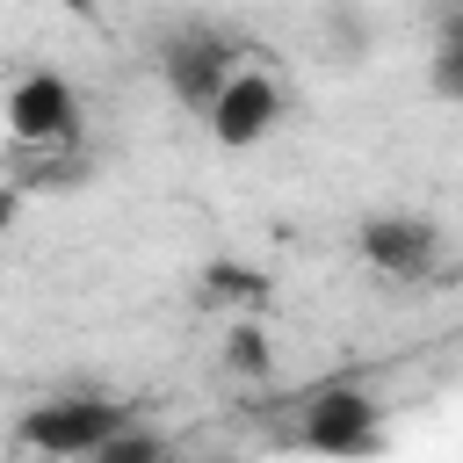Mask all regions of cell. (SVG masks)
Returning a JSON list of instances; mask_svg holds the SVG:
<instances>
[{
	"label": "cell",
	"instance_id": "7a4b0ae2",
	"mask_svg": "<svg viewBox=\"0 0 463 463\" xmlns=\"http://www.w3.org/2000/svg\"><path fill=\"white\" fill-rule=\"evenodd\" d=\"M232 72H239V51H232V36L210 29V22H181V29L159 43V80H166L174 101L195 109V116H210V101L224 94Z\"/></svg>",
	"mask_w": 463,
	"mask_h": 463
},
{
	"label": "cell",
	"instance_id": "8fae6325",
	"mask_svg": "<svg viewBox=\"0 0 463 463\" xmlns=\"http://www.w3.org/2000/svg\"><path fill=\"white\" fill-rule=\"evenodd\" d=\"M14 210H22V188H0V232L14 224Z\"/></svg>",
	"mask_w": 463,
	"mask_h": 463
},
{
	"label": "cell",
	"instance_id": "5b68a950",
	"mask_svg": "<svg viewBox=\"0 0 463 463\" xmlns=\"http://www.w3.org/2000/svg\"><path fill=\"white\" fill-rule=\"evenodd\" d=\"M354 253L391 282H427L441 268V224L420 210H376L354 224Z\"/></svg>",
	"mask_w": 463,
	"mask_h": 463
},
{
	"label": "cell",
	"instance_id": "30bf717a",
	"mask_svg": "<svg viewBox=\"0 0 463 463\" xmlns=\"http://www.w3.org/2000/svg\"><path fill=\"white\" fill-rule=\"evenodd\" d=\"M166 456V434H152V427H116L109 441H101V463H159Z\"/></svg>",
	"mask_w": 463,
	"mask_h": 463
},
{
	"label": "cell",
	"instance_id": "ba28073f",
	"mask_svg": "<svg viewBox=\"0 0 463 463\" xmlns=\"http://www.w3.org/2000/svg\"><path fill=\"white\" fill-rule=\"evenodd\" d=\"M224 369H232V376H246V383H260V376L275 369L268 326H260L253 311H232V326H224Z\"/></svg>",
	"mask_w": 463,
	"mask_h": 463
},
{
	"label": "cell",
	"instance_id": "8992f818",
	"mask_svg": "<svg viewBox=\"0 0 463 463\" xmlns=\"http://www.w3.org/2000/svg\"><path fill=\"white\" fill-rule=\"evenodd\" d=\"M210 137L224 145V152H246V145H260L275 123H282V80L275 72H260V65H239L232 80H224V94L210 101Z\"/></svg>",
	"mask_w": 463,
	"mask_h": 463
},
{
	"label": "cell",
	"instance_id": "52a82bcc",
	"mask_svg": "<svg viewBox=\"0 0 463 463\" xmlns=\"http://www.w3.org/2000/svg\"><path fill=\"white\" fill-rule=\"evenodd\" d=\"M268 268H253V260H210L203 268V304L210 311H260L268 304Z\"/></svg>",
	"mask_w": 463,
	"mask_h": 463
},
{
	"label": "cell",
	"instance_id": "277c9868",
	"mask_svg": "<svg viewBox=\"0 0 463 463\" xmlns=\"http://www.w3.org/2000/svg\"><path fill=\"white\" fill-rule=\"evenodd\" d=\"M383 405L362 391V383H333L304 405V420L289 427L297 449H318V456H376L383 449Z\"/></svg>",
	"mask_w": 463,
	"mask_h": 463
},
{
	"label": "cell",
	"instance_id": "9c48e42d",
	"mask_svg": "<svg viewBox=\"0 0 463 463\" xmlns=\"http://www.w3.org/2000/svg\"><path fill=\"white\" fill-rule=\"evenodd\" d=\"M427 80L441 101H463V7H449L434 22V51H427Z\"/></svg>",
	"mask_w": 463,
	"mask_h": 463
},
{
	"label": "cell",
	"instance_id": "3957f363",
	"mask_svg": "<svg viewBox=\"0 0 463 463\" xmlns=\"http://www.w3.org/2000/svg\"><path fill=\"white\" fill-rule=\"evenodd\" d=\"M0 123L14 145H36V152H65L80 145V94L65 72H22L0 101Z\"/></svg>",
	"mask_w": 463,
	"mask_h": 463
},
{
	"label": "cell",
	"instance_id": "6da1fadb",
	"mask_svg": "<svg viewBox=\"0 0 463 463\" xmlns=\"http://www.w3.org/2000/svg\"><path fill=\"white\" fill-rule=\"evenodd\" d=\"M130 420V405H116L109 391H51L22 412L14 449L29 456H101V441Z\"/></svg>",
	"mask_w": 463,
	"mask_h": 463
}]
</instances>
